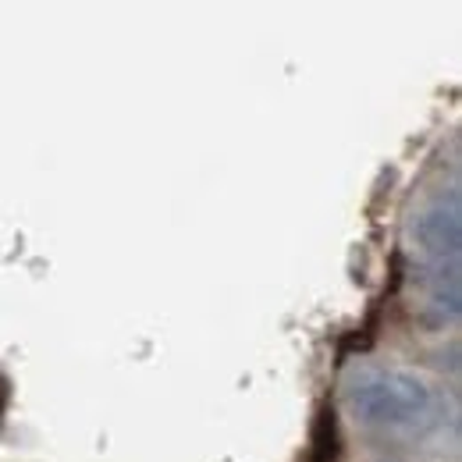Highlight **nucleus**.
Returning a JSON list of instances; mask_svg holds the SVG:
<instances>
[{
	"instance_id": "nucleus-1",
	"label": "nucleus",
	"mask_w": 462,
	"mask_h": 462,
	"mask_svg": "<svg viewBox=\"0 0 462 462\" xmlns=\"http://www.w3.org/2000/svg\"><path fill=\"white\" fill-rule=\"evenodd\" d=\"M348 405L370 427H416L430 416L434 392L412 370H363L348 381Z\"/></svg>"
},
{
	"instance_id": "nucleus-2",
	"label": "nucleus",
	"mask_w": 462,
	"mask_h": 462,
	"mask_svg": "<svg viewBox=\"0 0 462 462\" xmlns=\"http://www.w3.org/2000/svg\"><path fill=\"white\" fill-rule=\"evenodd\" d=\"M412 238L423 253V263H452L462 253V203L459 189L438 192L412 217Z\"/></svg>"
},
{
	"instance_id": "nucleus-3",
	"label": "nucleus",
	"mask_w": 462,
	"mask_h": 462,
	"mask_svg": "<svg viewBox=\"0 0 462 462\" xmlns=\"http://www.w3.org/2000/svg\"><path fill=\"white\" fill-rule=\"evenodd\" d=\"M423 313L430 324H452L462 313L459 260L423 263Z\"/></svg>"
},
{
	"instance_id": "nucleus-4",
	"label": "nucleus",
	"mask_w": 462,
	"mask_h": 462,
	"mask_svg": "<svg viewBox=\"0 0 462 462\" xmlns=\"http://www.w3.org/2000/svg\"><path fill=\"white\" fill-rule=\"evenodd\" d=\"M342 456V427L335 402L317 405V420L310 430V462H338Z\"/></svg>"
},
{
	"instance_id": "nucleus-5",
	"label": "nucleus",
	"mask_w": 462,
	"mask_h": 462,
	"mask_svg": "<svg viewBox=\"0 0 462 462\" xmlns=\"http://www.w3.org/2000/svg\"><path fill=\"white\" fill-rule=\"evenodd\" d=\"M4 402H7V388L0 384V412H4Z\"/></svg>"
}]
</instances>
